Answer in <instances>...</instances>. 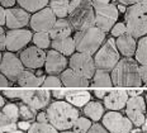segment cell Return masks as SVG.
Masks as SVG:
<instances>
[{"label": "cell", "instance_id": "obj_4", "mask_svg": "<svg viewBox=\"0 0 147 133\" xmlns=\"http://www.w3.org/2000/svg\"><path fill=\"white\" fill-rule=\"evenodd\" d=\"M124 18L128 34L133 38L147 34V0H141L140 3L127 8Z\"/></svg>", "mask_w": 147, "mask_h": 133}, {"label": "cell", "instance_id": "obj_56", "mask_svg": "<svg viewBox=\"0 0 147 133\" xmlns=\"http://www.w3.org/2000/svg\"><path fill=\"white\" fill-rule=\"evenodd\" d=\"M129 133H142V131H141V129H138V128H137V129H132V131H131Z\"/></svg>", "mask_w": 147, "mask_h": 133}, {"label": "cell", "instance_id": "obj_45", "mask_svg": "<svg viewBox=\"0 0 147 133\" xmlns=\"http://www.w3.org/2000/svg\"><path fill=\"white\" fill-rule=\"evenodd\" d=\"M10 119L8 118L7 115H5L3 112H0V127H3V126H8V124H10Z\"/></svg>", "mask_w": 147, "mask_h": 133}, {"label": "cell", "instance_id": "obj_51", "mask_svg": "<svg viewBox=\"0 0 147 133\" xmlns=\"http://www.w3.org/2000/svg\"><path fill=\"white\" fill-rule=\"evenodd\" d=\"M5 24V10L3 7H0V27Z\"/></svg>", "mask_w": 147, "mask_h": 133}, {"label": "cell", "instance_id": "obj_59", "mask_svg": "<svg viewBox=\"0 0 147 133\" xmlns=\"http://www.w3.org/2000/svg\"><path fill=\"white\" fill-rule=\"evenodd\" d=\"M146 104H147V92H146Z\"/></svg>", "mask_w": 147, "mask_h": 133}, {"label": "cell", "instance_id": "obj_10", "mask_svg": "<svg viewBox=\"0 0 147 133\" xmlns=\"http://www.w3.org/2000/svg\"><path fill=\"white\" fill-rule=\"evenodd\" d=\"M145 112H146V103L142 97L129 98L127 100L125 114H127V118L131 120V123L133 126L141 127L143 124V122L146 119Z\"/></svg>", "mask_w": 147, "mask_h": 133}, {"label": "cell", "instance_id": "obj_24", "mask_svg": "<svg viewBox=\"0 0 147 133\" xmlns=\"http://www.w3.org/2000/svg\"><path fill=\"white\" fill-rule=\"evenodd\" d=\"M51 46L53 47L55 51L60 52L61 55H72L75 52V43H74V39L71 37L62 39H53Z\"/></svg>", "mask_w": 147, "mask_h": 133}, {"label": "cell", "instance_id": "obj_33", "mask_svg": "<svg viewBox=\"0 0 147 133\" xmlns=\"http://www.w3.org/2000/svg\"><path fill=\"white\" fill-rule=\"evenodd\" d=\"M3 113L10 119L11 123H17L19 119V108L18 104H7L3 107Z\"/></svg>", "mask_w": 147, "mask_h": 133}, {"label": "cell", "instance_id": "obj_11", "mask_svg": "<svg viewBox=\"0 0 147 133\" xmlns=\"http://www.w3.org/2000/svg\"><path fill=\"white\" fill-rule=\"evenodd\" d=\"M19 99L23 103L34 110H39L48 105L51 99V92L48 90H20Z\"/></svg>", "mask_w": 147, "mask_h": 133}, {"label": "cell", "instance_id": "obj_30", "mask_svg": "<svg viewBox=\"0 0 147 133\" xmlns=\"http://www.w3.org/2000/svg\"><path fill=\"white\" fill-rule=\"evenodd\" d=\"M91 120L84 117H79L76 122L72 126V132L74 133H88V131L91 128Z\"/></svg>", "mask_w": 147, "mask_h": 133}, {"label": "cell", "instance_id": "obj_14", "mask_svg": "<svg viewBox=\"0 0 147 133\" xmlns=\"http://www.w3.org/2000/svg\"><path fill=\"white\" fill-rule=\"evenodd\" d=\"M32 39V33L27 29H10L5 34V48L10 52L19 51Z\"/></svg>", "mask_w": 147, "mask_h": 133}, {"label": "cell", "instance_id": "obj_13", "mask_svg": "<svg viewBox=\"0 0 147 133\" xmlns=\"http://www.w3.org/2000/svg\"><path fill=\"white\" fill-rule=\"evenodd\" d=\"M0 71L4 76H7L9 80L15 81L19 77V75L23 72V65L18 57H15L11 52H7L1 57L0 62Z\"/></svg>", "mask_w": 147, "mask_h": 133}, {"label": "cell", "instance_id": "obj_53", "mask_svg": "<svg viewBox=\"0 0 147 133\" xmlns=\"http://www.w3.org/2000/svg\"><path fill=\"white\" fill-rule=\"evenodd\" d=\"M141 127H142V129H141L142 133H147V118L145 119V122H143V124L141 126Z\"/></svg>", "mask_w": 147, "mask_h": 133}, {"label": "cell", "instance_id": "obj_60", "mask_svg": "<svg viewBox=\"0 0 147 133\" xmlns=\"http://www.w3.org/2000/svg\"><path fill=\"white\" fill-rule=\"evenodd\" d=\"M0 62H1V55H0Z\"/></svg>", "mask_w": 147, "mask_h": 133}, {"label": "cell", "instance_id": "obj_12", "mask_svg": "<svg viewBox=\"0 0 147 133\" xmlns=\"http://www.w3.org/2000/svg\"><path fill=\"white\" fill-rule=\"evenodd\" d=\"M55 23H56V17L50 8H43L36 11L30 18V27L36 32L48 33Z\"/></svg>", "mask_w": 147, "mask_h": 133}, {"label": "cell", "instance_id": "obj_35", "mask_svg": "<svg viewBox=\"0 0 147 133\" xmlns=\"http://www.w3.org/2000/svg\"><path fill=\"white\" fill-rule=\"evenodd\" d=\"M61 85V80L57 79L56 76H48L45 79L43 84L42 86H45V88H57V86Z\"/></svg>", "mask_w": 147, "mask_h": 133}, {"label": "cell", "instance_id": "obj_26", "mask_svg": "<svg viewBox=\"0 0 147 133\" xmlns=\"http://www.w3.org/2000/svg\"><path fill=\"white\" fill-rule=\"evenodd\" d=\"M69 0H51L50 9L55 14V17H59L60 19H65V17H67V14H69Z\"/></svg>", "mask_w": 147, "mask_h": 133}, {"label": "cell", "instance_id": "obj_27", "mask_svg": "<svg viewBox=\"0 0 147 133\" xmlns=\"http://www.w3.org/2000/svg\"><path fill=\"white\" fill-rule=\"evenodd\" d=\"M15 1H18V4H20V7L26 11L36 13V11L46 8L50 0H15Z\"/></svg>", "mask_w": 147, "mask_h": 133}, {"label": "cell", "instance_id": "obj_32", "mask_svg": "<svg viewBox=\"0 0 147 133\" xmlns=\"http://www.w3.org/2000/svg\"><path fill=\"white\" fill-rule=\"evenodd\" d=\"M33 38V42H34L36 47L43 49V48H47L48 46L51 45V41H50V34L48 33H45V32H37L34 36L32 37Z\"/></svg>", "mask_w": 147, "mask_h": 133}, {"label": "cell", "instance_id": "obj_42", "mask_svg": "<svg viewBox=\"0 0 147 133\" xmlns=\"http://www.w3.org/2000/svg\"><path fill=\"white\" fill-rule=\"evenodd\" d=\"M143 92V89H129V90H127V94H128V97H131V98H134V97H140L141 94Z\"/></svg>", "mask_w": 147, "mask_h": 133}, {"label": "cell", "instance_id": "obj_2", "mask_svg": "<svg viewBox=\"0 0 147 133\" xmlns=\"http://www.w3.org/2000/svg\"><path fill=\"white\" fill-rule=\"evenodd\" d=\"M112 84L115 86H137L142 85L140 75V67L137 61L131 57L119 60L110 74Z\"/></svg>", "mask_w": 147, "mask_h": 133}, {"label": "cell", "instance_id": "obj_6", "mask_svg": "<svg viewBox=\"0 0 147 133\" xmlns=\"http://www.w3.org/2000/svg\"><path fill=\"white\" fill-rule=\"evenodd\" d=\"M119 61V52L115 47V41L113 38H109L104 45L96 51L95 55V67L98 70L103 71H109L113 70L114 66Z\"/></svg>", "mask_w": 147, "mask_h": 133}, {"label": "cell", "instance_id": "obj_58", "mask_svg": "<svg viewBox=\"0 0 147 133\" xmlns=\"http://www.w3.org/2000/svg\"><path fill=\"white\" fill-rule=\"evenodd\" d=\"M61 133H74V132H71V131H62Z\"/></svg>", "mask_w": 147, "mask_h": 133}, {"label": "cell", "instance_id": "obj_47", "mask_svg": "<svg viewBox=\"0 0 147 133\" xmlns=\"http://www.w3.org/2000/svg\"><path fill=\"white\" fill-rule=\"evenodd\" d=\"M94 94H95L96 98L104 99V97L107 95V90L105 89H94Z\"/></svg>", "mask_w": 147, "mask_h": 133}, {"label": "cell", "instance_id": "obj_46", "mask_svg": "<svg viewBox=\"0 0 147 133\" xmlns=\"http://www.w3.org/2000/svg\"><path fill=\"white\" fill-rule=\"evenodd\" d=\"M5 48V33L4 29L0 27V51Z\"/></svg>", "mask_w": 147, "mask_h": 133}, {"label": "cell", "instance_id": "obj_23", "mask_svg": "<svg viewBox=\"0 0 147 133\" xmlns=\"http://www.w3.org/2000/svg\"><path fill=\"white\" fill-rule=\"evenodd\" d=\"M45 79L46 77L43 75L36 76L32 72H29V71H23L19 75V77L17 79V81L23 88H37V86H41L43 84Z\"/></svg>", "mask_w": 147, "mask_h": 133}, {"label": "cell", "instance_id": "obj_17", "mask_svg": "<svg viewBox=\"0 0 147 133\" xmlns=\"http://www.w3.org/2000/svg\"><path fill=\"white\" fill-rule=\"evenodd\" d=\"M67 66V60L63 55L60 52L52 49L47 55H46V61H45V67L46 71L51 75H56L62 71H65V67Z\"/></svg>", "mask_w": 147, "mask_h": 133}, {"label": "cell", "instance_id": "obj_40", "mask_svg": "<svg viewBox=\"0 0 147 133\" xmlns=\"http://www.w3.org/2000/svg\"><path fill=\"white\" fill-rule=\"evenodd\" d=\"M140 75H141L142 82H145L147 85V65H142V66L140 67Z\"/></svg>", "mask_w": 147, "mask_h": 133}, {"label": "cell", "instance_id": "obj_34", "mask_svg": "<svg viewBox=\"0 0 147 133\" xmlns=\"http://www.w3.org/2000/svg\"><path fill=\"white\" fill-rule=\"evenodd\" d=\"M19 117L20 118H23V120H32V119H34V117L37 115L36 114V110L34 109H32L30 107H28V105H26L24 103L22 104H19Z\"/></svg>", "mask_w": 147, "mask_h": 133}, {"label": "cell", "instance_id": "obj_29", "mask_svg": "<svg viewBox=\"0 0 147 133\" xmlns=\"http://www.w3.org/2000/svg\"><path fill=\"white\" fill-rule=\"evenodd\" d=\"M94 85L104 86V88H110V86H113L110 75L107 71L95 70V72H94Z\"/></svg>", "mask_w": 147, "mask_h": 133}, {"label": "cell", "instance_id": "obj_7", "mask_svg": "<svg viewBox=\"0 0 147 133\" xmlns=\"http://www.w3.org/2000/svg\"><path fill=\"white\" fill-rule=\"evenodd\" d=\"M94 14H95V27L103 30L104 33H107L115 24L119 11L114 4H107L95 7Z\"/></svg>", "mask_w": 147, "mask_h": 133}, {"label": "cell", "instance_id": "obj_50", "mask_svg": "<svg viewBox=\"0 0 147 133\" xmlns=\"http://www.w3.org/2000/svg\"><path fill=\"white\" fill-rule=\"evenodd\" d=\"M118 1L121 3L122 5H124V7H125V5H129V7H131V5H133V4H137V3H140L141 0H118Z\"/></svg>", "mask_w": 147, "mask_h": 133}, {"label": "cell", "instance_id": "obj_39", "mask_svg": "<svg viewBox=\"0 0 147 133\" xmlns=\"http://www.w3.org/2000/svg\"><path fill=\"white\" fill-rule=\"evenodd\" d=\"M17 129H18L17 123H10V124H8V126L0 127V133H9V132L17 131Z\"/></svg>", "mask_w": 147, "mask_h": 133}, {"label": "cell", "instance_id": "obj_55", "mask_svg": "<svg viewBox=\"0 0 147 133\" xmlns=\"http://www.w3.org/2000/svg\"><path fill=\"white\" fill-rule=\"evenodd\" d=\"M5 105V100H4V98L0 95V108H3Z\"/></svg>", "mask_w": 147, "mask_h": 133}, {"label": "cell", "instance_id": "obj_38", "mask_svg": "<svg viewBox=\"0 0 147 133\" xmlns=\"http://www.w3.org/2000/svg\"><path fill=\"white\" fill-rule=\"evenodd\" d=\"M88 133H109L102 124H94L91 126V128L88 131Z\"/></svg>", "mask_w": 147, "mask_h": 133}, {"label": "cell", "instance_id": "obj_15", "mask_svg": "<svg viewBox=\"0 0 147 133\" xmlns=\"http://www.w3.org/2000/svg\"><path fill=\"white\" fill-rule=\"evenodd\" d=\"M20 62L28 69H39L45 65L46 53L38 47H29L20 53Z\"/></svg>", "mask_w": 147, "mask_h": 133}, {"label": "cell", "instance_id": "obj_43", "mask_svg": "<svg viewBox=\"0 0 147 133\" xmlns=\"http://www.w3.org/2000/svg\"><path fill=\"white\" fill-rule=\"evenodd\" d=\"M65 92L66 90H63V89H53L52 90V95L56 99H63L65 98Z\"/></svg>", "mask_w": 147, "mask_h": 133}, {"label": "cell", "instance_id": "obj_36", "mask_svg": "<svg viewBox=\"0 0 147 133\" xmlns=\"http://www.w3.org/2000/svg\"><path fill=\"white\" fill-rule=\"evenodd\" d=\"M110 32H112V36L114 37H119L122 34H124L127 30H125V24L124 23H115L114 26H113V28L110 29Z\"/></svg>", "mask_w": 147, "mask_h": 133}, {"label": "cell", "instance_id": "obj_8", "mask_svg": "<svg viewBox=\"0 0 147 133\" xmlns=\"http://www.w3.org/2000/svg\"><path fill=\"white\" fill-rule=\"evenodd\" d=\"M103 127L109 133H129L133 124L118 112H109L103 115Z\"/></svg>", "mask_w": 147, "mask_h": 133}, {"label": "cell", "instance_id": "obj_16", "mask_svg": "<svg viewBox=\"0 0 147 133\" xmlns=\"http://www.w3.org/2000/svg\"><path fill=\"white\" fill-rule=\"evenodd\" d=\"M29 23V14L24 9L9 8L5 10V24L9 29H20Z\"/></svg>", "mask_w": 147, "mask_h": 133}, {"label": "cell", "instance_id": "obj_9", "mask_svg": "<svg viewBox=\"0 0 147 133\" xmlns=\"http://www.w3.org/2000/svg\"><path fill=\"white\" fill-rule=\"evenodd\" d=\"M70 67L72 71L79 74L80 76L85 77V79H91L95 72V63L90 55L85 53H75L70 58Z\"/></svg>", "mask_w": 147, "mask_h": 133}, {"label": "cell", "instance_id": "obj_54", "mask_svg": "<svg viewBox=\"0 0 147 133\" xmlns=\"http://www.w3.org/2000/svg\"><path fill=\"white\" fill-rule=\"evenodd\" d=\"M117 9H118V11H121V13H125V10H127V8H125L124 5H122V4H119L117 7Z\"/></svg>", "mask_w": 147, "mask_h": 133}, {"label": "cell", "instance_id": "obj_19", "mask_svg": "<svg viewBox=\"0 0 147 133\" xmlns=\"http://www.w3.org/2000/svg\"><path fill=\"white\" fill-rule=\"evenodd\" d=\"M115 47L124 57H131L136 53L137 43H136V39L132 36L125 32L124 34L118 37L117 42H115Z\"/></svg>", "mask_w": 147, "mask_h": 133}, {"label": "cell", "instance_id": "obj_44", "mask_svg": "<svg viewBox=\"0 0 147 133\" xmlns=\"http://www.w3.org/2000/svg\"><path fill=\"white\" fill-rule=\"evenodd\" d=\"M17 127L19 128V131H28L30 127V123L28 120H20V122L17 123Z\"/></svg>", "mask_w": 147, "mask_h": 133}, {"label": "cell", "instance_id": "obj_3", "mask_svg": "<svg viewBox=\"0 0 147 133\" xmlns=\"http://www.w3.org/2000/svg\"><path fill=\"white\" fill-rule=\"evenodd\" d=\"M69 23L78 32L95 27L94 8L88 0H72L69 4Z\"/></svg>", "mask_w": 147, "mask_h": 133}, {"label": "cell", "instance_id": "obj_20", "mask_svg": "<svg viewBox=\"0 0 147 133\" xmlns=\"http://www.w3.org/2000/svg\"><path fill=\"white\" fill-rule=\"evenodd\" d=\"M61 84L67 88H85L89 85V80L69 69L62 71L61 74Z\"/></svg>", "mask_w": 147, "mask_h": 133}, {"label": "cell", "instance_id": "obj_21", "mask_svg": "<svg viewBox=\"0 0 147 133\" xmlns=\"http://www.w3.org/2000/svg\"><path fill=\"white\" fill-rule=\"evenodd\" d=\"M71 32H72V27H71V24L69 23V20L59 19L53 24V27H52V29L48 32V34H50V38H52V41H53V39L67 38V37H70Z\"/></svg>", "mask_w": 147, "mask_h": 133}, {"label": "cell", "instance_id": "obj_48", "mask_svg": "<svg viewBox=\"0 0 147 133\" xmlns=\"http://www.w3.org/2000/svg\"><path fill=\"white\" fill-rule=\"evenodd\" d=\"M36 118H37V122H38V123H48V119H47V115H46V113L37 114Z\"/></svg>", "mask_w": 147, "mask_h": 133}, {"label": "cell", "instance_id": "obj_22", "mask_svg": "<svg viewBox=\"0 0 147 133\" xmlns=\"http://www.w3.org/2000/svg\"><path fill=\"white\" fill-rule=\"evenodd\" d=\"M65 98L67 103L76 107H84L90 101V92L86 90H66Z\"/></svg>", "mask_w": 147, "mask_h": 133}, {"label": "cell", "instance_id": "obj_5", "mask_svg": "<svg viewBox=\"0 0 147 133\" xmlns=\"http://www.w3.org/2000/svg\"><path fill=\"white\" fill-rule=\"evenodd\" d=\"M104 38H105V33L103 30H100L96 27H91V28L78 32L72 39L75 43V49H78L79 53L91 56L100 48Z\"/></svg>", "mask_w": 147, "mask_h": 133}, {"label": "cell", "instance_id": "obj_37", "mask_svg": "<svg viewBox=\"0 0 147 133\" xmlns=\"http://www.w3.org/2000/svg\"><path fill=\"white\" fill-rule=\"evenodd\" d=\"M3 94L9 99H15L19 98L20 90H18V89H5V90H3Z\"/></svg>", "mask_w": 147, "mask_h": 133}, {"label": "cell", "instance_id": "obj_1", "mask_svg": "<svg viewBox=\"0 0 147 133\" xmlns=\"http://www.w3.org/2000/svg\"><path fill=\"white\" fill-rule=\"evenodd\" d=\"M48 123L57 131H67L72 128L74 123L79 118V112L74 105L66 101H55L47 108Z\"/></svg>", "mask_w": 147, "mask_h": 133}, {"label": "cell", "instance_id": "obj_18", "mask_svg": "<svg viewBox=\"0 0 147 133\" xmlns=\"http://www.w3.org/2000/svg\"><path fill=\"white\" fill-rule=\"evenodd\" d=\"M129 97L127 94V90H112L107 92V95L104 97V105L112 112H115L123 109Z\"/></svg>", "mask_w": 147, "mask_h": 133}, {"label": "cell", "instance_id": "obj_25", "mask_svg": "<svg viewBox=\"0 0 147 133\" xmlns=\"http://www.w3.org/2000/svg\"><path fill=\"white\" fill-rule=\"evenodd\" d=\"M84 113L85 115H88L89 119L98 122L104 115V107L98 101H89L84 108Z\"/></svg>", "mask_w": 147, "mask_h": 133}, {"label": "cell", "instance_id": "obj_28", "mask_svg": "<svg viewBox=\"0 0 147 133\" xmlns=\"http://www.w3.org/2000/svg\"><path fill=\"white\" fill-rule=\"evenodd\" d=\"M136 61L142 65H147V36L142 37L137 43L136 48Z\"/></svg>", "mask_w": 147, "mask_h": 133}, {"label": "cell", "instance_id": "obj_52", "mask_svg": "<svg viewBox=\"0 0 147 133\" xmlns=\"http://www.w3.org/2000/svg\"><path fill=\"white\" fill-rule=\"evenodd\" d=\"M5 85H8L7 77L3 75V74H0V86H5Z\"/></svg>", "mask_w": 147, "mask_h": 133}, {"label": "cell", "instance_id": "obj_49", "mask_svg": "<svg viewBox=\"0 0 147 133\" xmlns=\"http://www.w3.org/2000/svg\"><path fill=\"white\" fill-rule=\"evenodd\" d=\"M0 4H1V7L9 9L15 4V0H0Z\"/></svg>", "mask_w": 147, "mask_h": 133}, {"label": "cell", "instance_id": "obj_41", "mask_svg": "<svg viewBox=\"0 0 147 133\" xmlns=\"http://www.w3.org/2000/svg\"><path fill=\"white\" fill-rule=\"evenodd\" d=\"M89 3L91 4V7L95 8V7H100V5H107L110 4V0H88Z\"/></svg>", "mask_w": 147, "mask_h": 133}, {"label": "cell", "instance_id": "obj_57", "mask_svg": "<svg viewBox=\"0 0 147 133\" xmlns=\"http://www.w3.org/2000/svg\"><path fill=\"white\" fill-rule=\"evenodd\" d=\"M9 133H24L23 131H19V129H17V131H13V132H9Z\"/></svg>", "mask_w": 147, "mask_h": 133}, {"label": "cell", "instance_id": "obj_31", "mask_svg": "<svg viewBox=\"0 0 147 133\" xmlns=\"http://www.w3.org/2000/svg\"><path fill=\"white\" fill-rule=\"evenodd\" d=\"M28 133H57V129H55L50 123H33L30 124Z\"/></svg>", "mask_w": 147, "mask_h": 133}]
</instances>
